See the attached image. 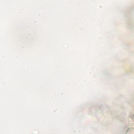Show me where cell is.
Segmentation results:
<instances>
[{
	"label": "cell",
	"instance_id": "cell-1",
	"mask_svg": "<svg viewBox=\"0 0 134 134\" xmlns=\"http://www.w3.org/2000/svg\"><path fill=\"white\" fill-rule=\"evenodd\" d=\"M129 122L130 126H134V115L130 116H129Z\"/></svg>",
	"mask_w": 134,
	"mask_h": 134
},
{
	"label": "cell",
	"instance_id": "cell-2",
	"mask_svg": "<svg viewBox=\"0 0 134 134\" xmlns=\"http://www.w3.org/2000/svg\"><path fill=\"white\" fill-rule=\"evenodd\" d=\"M4 75L5 76H7V75H9V73L5 72V73H4Z\"/></svg>",
	"mask_w": 134,
	"mask_h": 134
},
{
	"label": "cell",
	"instance_id": "cell-3",
	"mask_svg": "<svg viewBox=\"0 0 134 134\" xmlns=\"http://www.w3.org/2000/svg\"><path fill=\"white\" fill-rule=\"evenodd\" d=\"M43 87V86H40V87H41V88H42V87Z\"/></svg>",
	"mask_w": 134,
	"mask_h": 134
},
{
	"label": "cell",
	"instance_id": "cell-4",
	"mask_svg": "<svg viewBox=\"0 0 134 134\" xmlns=\"http://www.w3.org/2000/svg\"><path fill=\"white\" fill-rule=\"evenodd\" d=\"M3 84L4 85H5V83L4 82V83H3Z\"/></svg>",
	"mask_w": 134,
	"mask_h": 134
},
{
	"label": "cell",
	"instance_id": "cell-5",
	"mask_svg": "<svg viewBox=\"0 0 134 134\" xmlns=\"http://www.w3.org/2000/svg\"><path fill=\"white\" fill-rule=\"evenodd\" d=\"M4 57H5V56H2V58H4Z\"/></svg>",
	"mask_w": 134,
	"mask_h": 134
},
{
	"label": "cell",
	"instance_id": "cell-6",
	"mask_svg": "<svg viewBox=\"0 0 134 134\" xmlns=\"http://www.w3.org/2000/svg\"><path fill=\"white\" fill-rule=\"evenodd\" d=\"M4 83H6V82H6V81H4Z\"/></svg>",
	"mask_w": 134,
	"mask_h": 134
},
{
	"label": "cell",
	"instance_id": "cell-7",
	"mask_svg": "<svg viewBox=\"0 0 134 134\" xmlns=\"http://www.w3.org/2000/svg\"><path fill=\"white\" fill-rule=\"evenodd\" d=\"M39 17H40V14H39Z\"/></svg>",
	"mask_w": 134,
	"mask_h": 134
}]
</instances>
